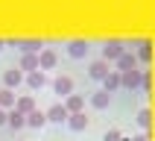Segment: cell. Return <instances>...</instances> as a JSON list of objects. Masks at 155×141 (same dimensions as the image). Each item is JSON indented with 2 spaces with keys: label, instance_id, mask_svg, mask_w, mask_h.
<instances>
[{
  "label": "cell",
  "instance_id": "cell-14",
  "mask_svg": "<svg viewBox=\"0 0 155 141\" xmlns=\"http://www.w3.org/2000/svg\"><path fill=\"white\" fill-rule=\"evenodd\" d=\"M21 68H26V70L38 68V59H35V56H24V59H21Z\"/></svg>",
  "mask_w": 155,
  "mask_h": 141
},
{
  "label": "cell",
  "instance_id": "cell-2",
  "mask_svg": "<svg viewBox=\"0 0 155 141\" xmlns=\"http://www.w3.org/2000/svg\"><path fill=\"white\" fill-rule=\"evenodd\" d=\"M108 74H111V70H108L105 62H94V65H91V77H94V79H105Z\"/></svg>",
  "mask_w": 155,
  "mask_h": 141
},
{
  "label": "cell",
  "instance_id": "cell-21",
  "mask_svg": "<svg viewBox=\"0 0 155 141\" xmlns=\"http://www.w3.org/2000/svg\"><path fill=\"white\" fill-rule=\"evenodd\" d=\"M6 121H9V115H3V112H0V126H3Z\"/></svg>",
  "mask_w": 155,
  "mask_h": 141
},
{
  "label": "cell",
  "instance_id": "cell-11",
  "mask_svg": "<svg viewBox=\"0 0 155 141\" xmlns=\"http://www.w3.org/2000/svg\"><path fill=\"white\" fill-rule=\"evenodd\" d=\"M120 82H123L120 74H108V77H105V88H108V91H111V88H117Z\"/></svg>",
  "mask_w": 155,
  "mask_h": 141
},
{
  "label": "cell",
  "instance_id": "cell-19",
  "mask_svg": "<svg viewBox=\"0 0 155 141\" xmlns=\"http://www.w3.org/2000/svg\"><path fill=\"white\" fill-rule=\"evenodd\" d=\"M70 53H73V56H85L88 47H85V44H73V47H70Z\"/></svg>",
  "mask_w": 155,
  "mask_h": 141
},
{
  "label": "cell",
  "instance_id": "cell-18",
  "mask_svg": "<svg viewBox=\"0 0 155 141\" xmlns=\"http://www.w3.org/2000/svg\"><path fill=\"white\" fill-rule=\"evenodd\" d=\"M29 85L41 88V85H44V74H32V77H29Z\"/></svg>",
  "mask_w": 155,
  "mask_h": 141
},
{
  "label": "cell",
  "instance_id": "cell-3",
  "mask_svg": "<svg viewBox=\"0 0 155 141\" xmlns=\"http://www.w3.org/2000/svg\"><path fill=\"white\" fill-rule=\"evenodd\" d=\"M47 118H50V121H64V118H68V109H64V106H53L50 112H47Z\"/></svg>",
  "mask_w": 155,
  "mask_h": 141
},
{
  "label": "cell",
  "instance_id": "cell-5",
  "mask_svg": "<svg viewBox=\"0 0 155 141\" xmlns=\"http://www.w3.org/2000/svg\"><path fill=\"white\" fill-rule=\"evenodd\" d=\"M103 56H105V59H120V56H123V47H120V44H108V47L103 50Z\"/></svg>",
  "mask_w": 155,
  "mask_h": 141
},
{
  "label": "cell",
  "instance_id": "cell-20",
  "mask_svg": "<svg viewBox=\"0 0 155 141\" xmlns=\"http://www.w3.org/2000/svg\"><path fill=\"white\" fill-rule=\"evenodd\" d=\"M117 138H120V135H117V129H111L108 135H105V141H117Z\"/></svg>",
  "mask_w": 155,
  "mask_h": 141
},
{
  "label": "cell",
  "instance_id": "cell-8",
  "mask_svg": "<svg viewBox=\"0 0 155 141\" xmlns=\"http://www.w3.org/2000/svg\"><path fill=\"white\" fill-rule=\"evenodd\" d=\"M135 65H138L135 56H126V53L120 56V70H135Z\"/></svg>",
  "mask_w": 155,
  "mask_h": 141
},
{
  "label": "cell",
  "instance_id": "cell-17",
  "mask_svg": "<svg viewBox=\"0 0 155 141\" xmlns=\"http://www.w3.org/2000/svg\"><path fill=\"white\" fill-rule=\"evenodd\" d=\"M91 103H94L97 109H105V106H108V94H97L94 100H91Z\"/></svg>",
  "mask_w": 155,
  "mask_h": 141
},
{
  "label": "cell",
  "instance_id": "cell-10",
  "mask_svg": "<svg viewBox=\"0 0 155 141\" xmlns=\"http://www.w3.org/2000/svg\"><path fill=\"white\" fill-rule=\"evenodd\" d=\"M24 115H21V112H12V115H9V126H15V129H21V126H24Z\"/></svg>",
  "mask_w": 155,
  "mask_h": 141
},
{
  "label": "cell",
  "instance_id": "cell-12",
  "mask_svg": "<svg viewBox=\"0 0 155 141\" xmlns=\"http://www.w3.org/2000/svg\"><path fill=\"white\" fill-rule=\"evenodd\" d=\"M32 109H35V103L29 100V97H24V100H18V112H29V115H32Z\"/></svg>",
  "mask_w": 155,
  "mask_h": 141
},
{
  "label": "cell",
  "instance_id": "cell-16",
  "mask_svg": "<svg viewBox=\"0 0 155 141\" xmlns=\"http://www.w3.org/2000/svg\"><path fill=\"white\" fill-rule=\"evenodd\" d=\"M15 103V94L12 91H0V106H12Z\"/></svg>",
  "mask_w": 155,
  "mask_h": 141
},
{
  "label": "cell",
  "instance_id": "cell-4",
  "mask_svg": "<svg viewBox=\"0 0 155 141\" xmlns=\"http://www.w3.org/2000/svg\"><path fill=\"white\" fill-rule=\"evenodd\" d=\"M38 65H41V68H53V65H56V53H53V50H44L41 56H38Z\"/></svg>",
  "mask_w": 155,
  "mask_h": 141
},
{
  "label": "cell",
  "instance_id": "cell-7",
  "mask_svg": "<svg viewBox=\"0 0 155 141\" xmlns=\"http://www.w3.org/2000/svg\"><path fill=\"white\" fill-rule=\"evenodd\" d=\"M64 109H68V112H79V109H82V97L79 94L68 97V106H64Z\"/></svg>",
  "mask_w": 155,
  "mask_h": 141
},
{
  "label": "cell",
  "instance_id": "cell-1",
  "mask_svg": "<svg viewBox=\"0 0 155 141\" xmlns=\"http://www.w3.org/2000/svg\"><path fill=\"white\" fill-rule=\"evenodd\" d=\"M140 70H123V85H129V88H135V85H140Z\"/></svg>",
  "mask_w": 155,
  "mask_h": 141
},
{
  "label": "cell",
  "instance_id": "cell-15",
  "mask_svg": "<svg viewBox=\"0 0 155 141\" xmlns=\"http://www.w3.org/2000/svg\"><path fill=\"white\" fill-rule=\"evenodd\" d=\"M21 82V70H9L6 74V85H18Z\"/></svg>",
  "mask_w": 155,
  "mask_h": 141
},
{
  "label": "cell",
  "instance_id": "cell-9",
  "mask_svg": "<svg viewBox=\"0 0 155 141\" xmlns=\"http://www.w3.org/2000/svg\"><path fill=\"white\" fill-rule=\"evenodd\" d=\"M70 126H73V129H85V126H88V121H85V115H73V118H70Z\"/></svg>",
  "mask_w": 155,
  "mask_h": 141
},
{
  "label": "cell",
  "instance_id": "cell-6",
  "mask_svg": "<svg viewBox=\"0 0 155 141\" xmlns=\"http://www.w3.org/2000/svg\"><path fill=\"white\" fill-rule=\"evenodd\" d=\"M70 88H73V82H70V77H59V79H56V91H59V94H68Z\"/></svg>",
  "mask_w": 155,
  "mask_h": 141
},
{
  "label": "cell",
  "instance_id": "cell-13",
  "mask_svg": "<svg viewBox=\"0 0 155 141\" xmlns=\"http://www.w3.org/2000/svg\"><path fill=\"white\" fill-rule=\"evenodd\" d=\"M44 121H47V118H44L41 112H32V115H29V121H26V123H29V126H44Z\"/></svg>",
  "mask_w": 155,
  "mask_h": 141
}]
</instances>
